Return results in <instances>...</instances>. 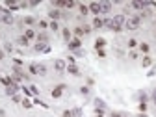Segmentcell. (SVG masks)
Returning <instances> with one entry per match:
<instances>
[{
    "mask_svg": "<svg viewBox=\"0 0 156 117\" xmlns=\"http://www.w3.org/2000/svg\"><path fill=\"white\" fill-rule=\"evenodd\" d=\"M112 21H113V26H112V30H113V32H121V30L125 28L127 17H125V15H115V17L112 19Z\"/></svg>",
    "mask_w": 156,
    "mask_h": 117,
    "instance_id": "cell-1",
    "label": "cell"
},
{
    "mask_svg": "<svg viewBox=\"0 0 156 117\" xmlns=\"http://www.w3.org/2000/svg\"><path fill=\"white\" fill-rule=\"evenodd\" d=\"M30 73L32 74H39V76H45L47 74V67H45L43 63H30Z\"/></svg>",
    "mask_w": 156,
    "mask_h": 117,
    "instance_id": "cell-2",
    "label": "cell"
},
{
    "mask_svg": "<svg viewBox=\"0 0 156 117\" xmlns=\"http://www.w3.org/2000/svg\"><path fill=\"white\" fill-rule=\"evenodd\" d=\"M125 28H128V30H138V28H139V19H138V17H130V19H127V22H125Z\"/></svg>",
    "mask_w": 156,
    "mask_h": 117,
    "instance_id": "cell-3",
    "label": "cell"
},
{
    "mask_svg": "<svg viewBox=\"0 0 156 117\" xmlns=\"http://www.w3.org/2000/svg\"><path fill=\"white\" fill-rule=\"evenodd\" d=\"M54 69H56L58 73H63V71H67V63H65L63 60H56V62H54Z\"/></svg>",
    "mask_w": 156,
    "mask_h": 117,
    "instance_id": "cell-4",
    "label": "cell"
},
{
    "mask_svg": "<svg viewBox=\"0 0 156 117\" xmlns=\"http://www.w3.org/2000/svg\"><path fill=\"white\" fill-rule=\"evenodd\" d=\"M89 13H95L99 17V13H102L100 11V2H91L89 4Z\"/></svg>",
    "mask_w": 156,
    "mask_h": 117,
    "instance_id": "cell-5",
    "label": "cell"
},
{
    "mask_svg": "<svg viewBox=\"0 0 156 117\" xmlns=\"http://www.w3.org/2000/svg\"><path fill=\"white\" fill-rule=\"evenodd\" d=\"M80 47H82V41H80L78 37H74V39L69 41V48H71V50H78Z\"/></svg>",
    "mask_w": 156,
    "mask_h": 117,
    "instance_id": "cell-6",
    "label": "cell"
},
{
    "mask_svg": "<svg viewBox=\"0 0 156 117\" xmlns=\"http://www.w3.org/2000/svg\"><path fill=\"white\" fill-rule=\"evenodd\" d=\"M63 89H65V84L58 85V88H54V89H52V97H54V99H59L62 93H63Z\"/></svg>",
    "mask_w": 156,
    "mask_h": 117,
    "instance_id": "cell-7",
    "label": "cell"
},
{
    "mask_svg": "<svg viewBox=\"0 0 156 117\" xmlns=\"http://www.w3.org/2000/svg\"><path fill=\"white\" fill-rule=\"evenodd\" d=\"M93 104H95V110H102V111L106 110V102H104L102 99H95Z\"/></svg>",
    "mask_w": 156,
    "mask_h": 117,
    "instance_id": "cell-8",
    "label": "cell"
},
{
    "mask_svg": "<svg viewBox=\"0 0 156 117\" xmlns=\"http://www.w3.org/2000/svg\"><path fill=\"white\" fill-rule=\"evenodd\" d=\"M110 9H112V2H108V0L100 2V11L102 13H110Z\"/></svg>",
    "mask_w": 156,
    "mask_h": 117,
    "instance_id": "cell-9",
    "label": "cell"
},
{
    "mask_svg": "<svg viewBox=\"0 0 156 117\" xmlns=\"http://www.w3.org/2000/svg\"><path fill=\"white\" fill-rule=\"evenodd\" d=\"M37 37V43H43V45H48V35L45 34V32H41V34H37L36 35Z\"/></svg>",
    "mask_w": 156,
    "mask_h": 117,
    "instance_id": "cell-10",
    "label": "cell"
},
{
    "mask_svg": "<svg viewBox=\"0 0 156 117\" xmlns=\"http://www.w3.org/2000/svg\"><path fill=\"white\" fill-rule=\"evenodd\" d=\"M67 73L73 74V76H80V69L76 67V65H67Z\"/></svg>",
    "mask_w": 156,
    "mask_h": 117,
    "instance_id": "cell-11",
    "label": "cell"
},
{
    "mask_svg": "<svg viewBox=\"0 0 156 117\" xmlns=\"http://www.w3.org/2000/svg\"><path fill=\"white\" fill-rule=\"evenodd\" d=\"M48 17L52 19V21H56V22H58V19L62 17V11H59V9H52V11H48Z\"/></svg>",
    "mask_w": 156,
    "mask_h": 117,
    "instance_id": "cell-12",
    "label": "cell"
},
{
    "mask_svg": "<svg viewBox=\"0 0 156 117\" xmlns=\"http://www.w3.org/2000/svg\"><path fill=\"white\" fill-rule=\"evenodd\" d=\"M34 48H36L37 52H48V50H50L48 45H43V43H36V47H34Z\"/></svg>",
    "mask_w": 156,
    "mask_h": 117,
    "instance_id": "cell-13",
    "label": "cell"
},
{
    "mask_svg": "<svg viewBox=\"0 0 156 117\" xmlns=\"http://www.w3.org/2000/svg\"><path fill=\"white\" fill-rule=\"evenodd\" d=\"M17 91H19V85H17V84L8 85V88H6V93H8V95H11V97H13V95H17Z\"/></svg>",
    "mask_w": 156,
    "mask_h": 117,
    "instance_id": "cell-14",
    "label": "cell"
},
{
    "mask_svg": "<svg viewBox=\"0 0 156 117\" xmlns=\"http://www.w3.org/2000/svg\"><path fill=\"white\" fill-rule=\"evenodd\" d=\"M104 47H106V39H102V37H99L97 41H95V48L97 50H102Z\"/></svg>",
    "mask_w": 156,
    "mask_h": 117,
    "instance_id": "cell-15",
    "label": "cell"
},
{
    "mask_svg": "<svg viewBox=\"0 0 156 117\" xmlns=\"http://www.w3.org/2000/svg\"><path fill=\"white\" fill-rule=\"evenodd\" d=\"M102 26H104V19L95 17V21H93V28H102Z\"/></svg>",
    "mask_w": 156,
    "mask_h": 117,
    "instance_id": "cell-16",
    "label": "cell"
},
{
    "mask_svg": "<svg viewBox=\"0 0 156 117\" xmlns=\"http://www.w3.org/2000/svg\"><path fill=\"white\" fill-rule=\"evenodd\" d=\"M24 37H26L28 39V41H30V39H34V37H36V32H34V30H26V32H24Z\"/></svg>",
    "mask_w": 156,
    "mask_h": 117,
    "instance_id": "cell-17",
    "label": "cell"
},
{
    "mask_svg": "<svg viewBox=\"0 0 156 117\" xmlns=\"http://www.w3.org/2000/svg\"><path fill=\"white\" fill-rule=\"evenodd\" d=\"M141 65H143V67H150V65H153V60H150L149 56H145V58L141 60Z\"/></svg>",
    "mask_w": 156,
    "mask_h": 117,
    "instance_id": "cell-18",
    "label": "cell"
},
{
    "mask_svg": "<svg viewBox=\"0 0 156 117\" xmlns=\"http://www.w3.org/2000/svg\"><path fill=\"white\" fill-rule=\"evenodd\" d=\"M2 21L6 22V24H13V17H11V13H6V15L2 17Z\"/></svg>",
    "mask_w": 156,
    "mask_h": 117,
    "instance_id": "cell-19",
    "label": "cell"
},
{
    "mask_svg": "<svg viewBox=\"0 0 156 117\" xmlns=\"http://www.w3.org/2000/svg\"><path fill=\"white\" fill-rule=\"evenodd\" d=\"M17 45H21V47H26V45H28V39L24 37V35H21V37L17 39Z\"/></svg>",
    "mask_w": 156,
    "mask_h": 117,
    "instance_id": "cell-20",
    "label": "cell"
},
{
    "mask_svg": "<svg viewBox=\"0 0 156 117\" xmlns=\"http://www.w3.org/2000/svg\"><path fill=\"white\" fill-rule=\"evenodd\" d=\"M63 37H65V41H71V32H69V28H63Z\"/></svg>",
    "mask_w": 156,
    "mask_h": 117,
    "instance_id": "cell-21",
    "label": "cell"
},
{
    "mask_svg": "<svg viewBox=\"0 0 156 117\" xmlns=\"http://www.w3.org/2000/svg\"><path fill=\"white\" fill-rule=\"evenodd\" d=\"M80 13H82V15H87V13H89V6H84V4H80Z\"/></svg>",
    "mask_w": 156,
    "mask_h": 117,
    "instance_id": "cell-22",
    "label": "cell"
},
{
    "mask_svg": "<svg viewBox=\"0 0 156 117\" xmlns=\"http://www.w3.org/2000/svg\"><path fill=\"white\" fill-rule=\"evenodd\" d=\"M139 48H141V52H145V54H147L149 50H150V47H149L147 43H141V45H139Z\"/></svg>",
    "mask_w": 156,
    "mask_h": 117,
    "instance_id": "cell-23",
    "label": "cell"
},
{
    "mask_svg": "<svg viewBox=\"0 0 156 117\" xmlns=\"http://www.w3.org/2000/svg\"><path fill=\"white\" fill-rule=\"evenodd\" d=\"M73 117H84V115H82V110H80V108H74V110H73Z\"/></svg>",
    "mask_w": 156,
    "mask_h": 117,
    "instance_id": "cell-24",
    "label": "cell"
},
{
    "mask_svg": "<svg viewBox=\"0 0 156 117\" xmlns=\"http://www.w3.org/2000/svg\"><path fill=\"white\" fill-rule=\"evenodd\" d=\"M104 26L112 30V26H113V21H112V19H104Z\"/></svg>",
    "mask_w": 156,
    "mask_h": 117,
    "instance_id": "cell-25",
    "label": "cell"
},
{
    "mask_svg": "<svg viewBox=\"0 0 156 117\" xmlns=\"http://www.w3.org/2000/svg\"><path fill=\"white\" fill-rule=\"evenodd\" d=\"M34 22H36V19H34V17H26V19H24V24H28V26H30V24H34Z\"/></svg>",
    "mask_w": 156,
    "mask_h": 117,
    "instance_id": "cell-26",
    "label": "cell"
},
{
    "mask_svg": "<svg viewBox=\"0 0 156 117\" xmlns=\"http://www.w3.org/2000/svg\"><path fill=\"white\" fill-rule=\"evenodd\" d=\"M48 26H50V28H52V30H54V32H58V28H59L56 21H52V22H50V24H48Z\"/></svg>",
    "mask_w": 156,
    "mask_h": 117,
    "instance_id": "cell-27",
    "label": "cell"
},
{
    "mask_svg": "<svg viewBox=\"0 0 156 117\" xmlns=\"http://www.w3.org/2000/svg\"><path fill=\"white\" fill-rule=\"evenodd\" d=\"M22 106H24V108H28V110H30V108H32V102H30L28 99H24V100H22Z\"/></svg>",
    "mask_w": 156,
    "mask_h": 117,
    "instance_id": "cell-28",
    "label": "cell"
},
{
    "mask_svg": "<svg viewBox=\"0 0 156 117\" xmlns=\"http://www.w3.org/2000/svg\"><path fill=\"white\" fill-rule=\"evenodd\" d=\"M62 117H73V111L71 110H65L63 113H62Z\"/></svg>",
    "mask_w": 156,
    "mask_h": 117,
    "instance_id": "cell-29",
    "label": "cell"
},
{
    "mask_svg": "<svg viewBox=\"0 0 156 117\" xmlns=\"http://www.w3.org/2000/svg\"><path fill=\"white\" fill-rule=\"evenodd\" d=\"M30 91H32V95H37L39 93V89L36 88V85H30Z\"/></svg>",
    "mask_w": 156,
    "mask_h": 117,
    "instance_id": "cell-30",
    "label": "cell"
},
{
    "mask_svg": "<svg viewBox=\"0 0 156 117\" xmlns=\"http://www.w3.org/2000/svg\"><path fill=\"white\" fill-rule=\"evenodd\" d=\"M136 45H138V41H136V39H130V41H128V47H130V48H134Z\"/></svg>",
    "mask_w": 156,
    "mask_h": 117,
    "instance_id": "cell-31",
    "label": "cell"
},
{
    "mask_svg": "<svg viewBox=\"0 0 156 117\" xmlns=\"http://www.w3.org/2000/svg\"><path fill=\"white\" fill-rule=\"evenodd\" d=\"M95 117H104V111L102 110H95Z\"/></svg>",
    "mask_w": 156,
    "mask_h": 117,
    "instance_id": "cell-32",
    "label": "cell"
},
{
    "mask_svg": "<svg viewBox=\"0 0 156 117\" xmlns=\"http://www.w3.org/2000/svg\"><path fill=\"white\" fill-rule=\"evenodd\" d=\"M39 26L45 30V28H48V24H47V21H39Z\"/></svg>",
    "mask_w": 156,
    "mask_h": 117,
    "instance_id": "cell-33",
    "label": "cell"
},
{
    "mask_svg": "<svg viewBox=\"0 0 156 117\" xmlns=\"http://www.w3.org/2000/svg\"><path fill=\"white\" fill-rule=\"evenodd\" d=\"M4 48H6L8 52H11V50H13V45H11V43H6V47H4Z\"/></svg>",
    "mask_w": 156,
    "mask_h": 117,
    "instance_id": "cell-34",
    "label": "cell"
},
{
    "mask_svg": "<svg viewBox=\"0 0 156 117\" xmlns=\"http://www.w3.org/2000/svg\"><path fill=\"white\" fill-rule=\"evenodd\" d=\"M80 93H82V95H89V88H82V89H80Z\"/></svg>",
    "mask_w": 156,
    "mask_h": 117,
    "instance_id": "cell-35",
    "label": "cell"
},
{
    "mask_svg": "<svg viewBox=\"0 0 156 117\" xmlns=\"http://www.w3.org/2000/svg\"><path fill=\"white\" fill-rule=\"evenodd\" d=\"M139 110L145 111V110H147V104H145V102H139Z\"/></svg>",
    "mask_w": 156,
    "mask_h": 117,
    "instance_id": "cell-36",
    "label": "cell"
},
{
    "mask_svg": "<svg viewBox=\"0 0 156 117\" xmlns=\"http://www.w3.org/2000/svg\"><path fill=\"white\" fill-rule=\"evenodd\" d=\"M97 52H99V58H104V56H106V52H104V48H102V50H97Z\"/></svg>",
    "mask_w": 156,
    "mask_h": 117,
    "instance_id": "cell-37",
    "label": "cell"
},
{
    "mask_svg": "<svg viewBox=\"0 0 156 117\" xmlns=\"http://www.w3.org/2000/svg\"><path fill=\"white\" fill-rule=\"evenodd\" d=\"M112 117H128V115H127V113H121V111H119V113H113Z\"/></svg>",
    "mask_w": 156,
    "mask_h": 117,
    "instance_id": "cell-38",
    "label": "cell"
},
{
    "mask_svg": "<svg viewBox=\"0 0 156 117\" xmlns=\"http://www.w3.org/2000/svg\"><path fill=\"white\" fill-rule=\"evenodd\" d=\"M82 30H84V34H89V32H91V26H84Z\"/></svg>",
    "mask_w": 156,
    "mask_h": 117,
    "instance_id": "cell-39",
    "label": "cell"
},
{
    "mask_svg": "<svg viewBox=\"0 0 156 117\" xmlns=\"http://www.w3.org/2000/svg\"><path fill=\"white\" fill-rule=\"evenodd\" d=\"M74 34H76V35H82L84 30H82V28H76V30H74Z\"/></svg>",
    "mask_w": 156,
    "mask_h": 117,
    "instance_id": "cell-40",
    "label": "cell"
},
{
    "mask_svg": "<svg viewBox=\"0 0 156 117\" xmlns=\"http://www.w3.org/2000/svg\"><path fill=\"white\" fill-rule=\"evenodd\" d=\"M74 54H76V56H84V50L78 48V50H74Z\"/></svg>",
    "mask_w": 156,
    "mask_h": 117,
    "instance_id": "cell-41",
    "label": "cell"
},
{
    "mask_svg": "<svg viewBox=\"0 0 156 117\" xmlns=\"http://www.w3.org/2000/svg\"><path fill=\"white\" fill-rule=\"evenodd\" d=\"M128 56H130V58H132V60H138V52H130Z\"/></svg>",
    "mask_w": 156,
    "mask_h": 117,
    "instance_id": "cell-42",
    "label": "cell"
},
{
    "mask_svg": "<svg viewBox=\"0 0 156 117\" xmlns=\"http://www.w3.org/2000/svg\"><path fill=\"white\" fill-rule=\"evenodd\" d=\"M22 91H24V95H32V91H30V88H22Z\"/></svg>",
    "mask_w": 156,
    "mask_h": 117,
    "instance_id": "cell-43",
    "label": "cell"
},
{
    "mask_svg": "<svg viewBox=\"0 0 156 117\" xmlns=\"http://www.w3.org/2000/svg\"><path fill=\"white\" fill-rule=\"evenodd\" d=\"M13 102H21V97H19V95H13Z\"/></svg>",
    "mask_w": 156,
    "mask_h": 117,
    "instance_id": "cell-44",
    "label": "cell"
},
{
    "mask_svg": "<svg viewBox=\"0 0 156 117\" xmlns=\"http://www.w3.org/2000/svg\"><path fill=\"white\" fill-rule=\"evenodd\" d=\"M0 117H6V111L4 110H0Z\"/></svg>",
    "mask_w": 156,
    "mask_h": 117,
    "instance_id": "cell-45",
    "label": "cell"
},
{
    "mask_svg": "<svg viewBox=\"0 0 156 117\" xmlns=\"http://www.w3.org/2000/svg\"><path fill=\"white\" fill-rule=\"evenodd\" d=\"M4 56H6V54H4V50H0V60H4Z\"/></svg>",
    "mask_w": 156,
    "mask_h": 117,
    "instance_id": "cell-46",
    "label": "cell"
},
{
    "mask_svg": "<svg viewBox=\"0 0 156 117\" xmlns=\"http://www.w3.org/2000/svg\"><path fill=\"white\" fill-rule=\"evenodd\" d=\"M153 97H156V89H154V91H153Z\"/></svg>",
    "mask_w": 156,
    "mask_h": 117,
    "instance_id": "cell-47",
    "label": "cell"
},
{
    "mask_svg": "<svg viewBox=\"0 0 156 117\" xmlns=\"http://www.w3.org/2000/svg\"><path fill=\"white\" fill-rule=\"evenodd\" d=\"M153 100H154V104H156V97H153Z\"/></svg>",
    "mask_w": 156,
    "mask_h": 117,
    "instance_id": "cell-48",
    "label": "cell"
},
{
    "mask_svg": "<svg viewBox=\"0 0 156 117\" xmlns=\"http://www.w3.org/2000/svg\"><path fill=\"white\" fill-rule=\"evenodd\" d=\"M138 117H147V115H143V113H141V115H138Z\"/></svg>",
    "mask_w": 156,
    "mask_h": 117,
    "instance_id": "cell-49",
    "label": "cell"
}]
</instances>
